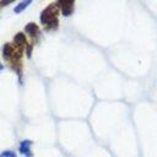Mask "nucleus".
<instances>
[{"mask_svg": "<svg viewBox=\"0 0 157 157\" xmlns=\"http://www.w3.org/2000/svg\"><path fill=\"white\" fill-rule=\"evenodd\" d=\"M59 6L56 2L49 4L40 13V22L45 29H56L59 26Z\"/></svg>", "mask_w": 157, "mask_h": 157, "instance_id": "nucleus-1", "label": "nucleus"}, {"mask_svg": "<svg viewBox=\"0 0 157 157\" xmlns=\"http://www.w3.org/2000/svg\"><path fill=\"white\" fill-rule=\"evenodd\" d=\"M58 6H59V10H61V13L64 16H70L72 12H74V5L75 2L71 1V0H60L56 2Z\"/></svg>", "mask_w": 157, "mask_h": 157, "instance_id": "nucleus-2", "label": "nucleus"}, {"mask_svg": "<svg viewBox=\"0 0 157 157\" xmlns=\"http://www.w3.org/2000/svg\"><path fill=\"white\" fill-rule=\"evenodd\" d=\"M25 29H26V32L31 36V38H33V39H37V38L39 37V34H40L39 27H38L36 23H33V22H31V23L26 25Z\"/></svg>", "mask_w": 157, "mask_h": 157, "instance_id": "nucleus-3", "label": "nucleus"}, {"mask_svg": "<svg viewBox=\"0 0 157 157\" xmlns=\"http://www.w3.org/2000/svg\"><path fill=\"white\" fill-rule=\"evenodd\" d=\"M31 145L32 142L29 140H25L20 144V152L22 155H25L26 157H32V152H31Z\"/></svg>", "mask_w": 157, "mask_h": 157, "instance_id": "nucleus-4", "label": "nucleus"}, {"mask_svg": "<svg viewBox=\"0 0 157 157\" xmlns=\"http://www.w3.org/2000/svg\"><path fill=\"white\" fill-rule=\"evenodd\" d=\"M13 44L17 47V48H21L23 49L25 45H27V40H26V37L23 33H17L13 38Z\"/></svg>", "mask_w": 157, "mask_h": 157, "instance_id": "nucleus-5", "label": "nucleus"}, {"mask_svg": "<svg viewBox=\"0 0 157 157\" xmlns=\"http://www.w3.org/2000/svg\"><path fill=\"white\" fill-rule=\"evenodd\" d=\"M31 2H32L31 0H26V1H22V2H20V4H18L16 7H15V12H16V13H18V12L23 11V10H25V9H26V7H27V6H28Z\"/></svg>", "mask_w": 157, "mask_h": 157, "instance_id": "nucleus-6", "label": "nucleus"}, {"mask_svg": "<svg viewBox=\"0 0 157 157\" xmlns=\"http://www.w3.org/2000/svg\"><path fill=\"white\" fill-rule=\"evenodd\" d=\"M0 157H16V153L12 151H5L0 155Z\"/></svg>", "mask_w": 157, "mask_h": 157, "instance_id": "nucleus-7", "label": "nucleus"}, {"mask_svg": "<svg viewBox=\"0 0 157 157\" xmlns=\"http://www.w3.org/2000/svg\"><path fill=\"white\" fill-rule=\"evenodd\" d=\"M0 70H2V65L1 64H0Z\"/></svg>", "mask_w": 157, "mask_h": 157, "instance_id": "nucleus-8", "label": "nucleus"}]
</instances>
